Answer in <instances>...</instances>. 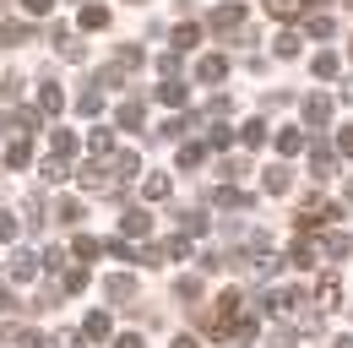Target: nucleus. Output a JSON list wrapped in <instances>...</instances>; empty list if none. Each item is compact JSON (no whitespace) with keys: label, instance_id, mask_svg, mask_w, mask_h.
<instances>
[{"label":"nucleus","instance_id":"nucleus-32","mask_svg":"<svg viewBox=\"0 0 353 348\" xmlns=\"http://www.w3.org/2000/svg\"><path fill=\"white\" fill-rule=\"evenodd\" d=\"M114 348H141V332H125V338H120Z\"/></svg>","mask_w":353,"mask_h":348},{"label":"nucleus","instance_id":"nucleus-4","mask_svg":"<svg viewBox=\"0 0 353 348\" xmlns=\"http://www.w3.org/2000/svg\"><path fill=\"white\" fill-rule=\"evenodd\" d=\"M28 158H33V147H28V136H11V142H6V164H11V169H22Z\"/></svg>","mask_w":353,"mask_h":348},{"label":"nucleus","instance_id":"nucleus-1","mask_svg":"<svg viewBox=\"0 0 353 348\" xmlns=\"http://www.w3.org/2000/svg\"><path fill=\"white\" fill-rule=\"evenodd\" d=\"M212 33H245V11L239 6H218L212 11Z\"/></svg>","mask_w":353,"mask_h":348},{"label":"nucleus","instance_id":"nucleus-35","mask_svg":"<svg viewBox=\"0 0 353 348\" xmlns=\"http://www.w3.org/2000/svg\"><path fill=\"white\" fill-rule=\"evenodd\" d=\"M337 348H353V338H343V343H337Z\"/></svg>","mask_w":353,"mask_h":348},{"label":"nucleus","instance_id":"nucleus-27","mask_svg":"<svg viewBox=\"0 0 353 348\" xmlns=\"http://www.w3.org/2000/svg\"><path fill=\"white\" fill-rule=\"evenodd\" d=\"M44 180H49V185H60V180H65V164H60V158H49V164H44Z\"/></svg>","mask_w":353,"mask_h":348},{"label":"nucleus","instance_id":"nucleus-28","mask_svg":"<svg viewBox=\"0 0 353 348\" xmlns=\"http://www.w3.org/2000/svg\"><path fill=\"white\" fill-rule=\"evenodd\" d=\"M98 256V240H88V234H82V240H77V261H92Z\"/></svg>","mask_w":353,"mask_h":348},{"label":"nucleus","instance_id":"nucleus-37","mask_svg":"<svg viewBox=\"0 0 353 348\" xmlns=\"http://www.w3.org/2000/svg\"><path fill=\"white\" fill-rule=\"evenodd\" d=\"M310 6H326V0H310Z\"/></svg>","mask_w":353,"mask_h":348},{"label":"nucleus","instance_id":"nucleus-31","mask_svg":"<svg viewBox=\"0 0 353 348\" xmlns=\"http://www.w3.org/2000/svg\"><path fill=\"white\" fill-rule=\"evenodd\" d=\"M17 348H44V338H39V332H22V338H17Z\"/></svg>","mask_w":353,"mask_h":348},{"label":"nucleus","instance_id":"nucleus-2","mask_svg":"<svg viewBox=\"0 0 353 348\" xmlns=\"http://www.w3.org/2000/svg\"><path fill=\"white\" fill-rule=\"evenodd\" d=\"M196 77H201V82H223V77H228V55H201V60H196Z\"/></svg>","mask_w":353,"mask_h":348},{"label":"nucleus","instance_id":"nucleus-18","mask_svg":"<svg viewBox=\"0 0 353 348\" xmlns=\"http://www.w3.org/2000/svg\"><path fill=\"white\" fill-rule=\"evenodd\" d=\"M305 115L315 120V126H326V120H332V104H326V98H310V104H305Z\"/></svg>","mask_w":353,"mask_h":348},{"label":"nucleus","instance_id":"nucleus-16","mask_svg":"<svg viewBox=\"0 0 353 348\" xmlns=\"http://www.w3.org/2000/svg\"><path fill=\"white\" fill-rule=\"evenodd\" d=\"M77 109H82V115H98V109H103V93H98V87H82V98H77Z\"/></svg>","mask_w":353,"mask_h":348},{"label":"nucleus","instance_id":"nucleus-33","mask_svg":"<svg viewBox=\"0 0 353 348\" xmlns=\"http://www.w3.org/2000/svg\"><path fill=\"white\" fill-rule=\"evenodd\" d=\"M49 6H54V0H28V11H33V17H44Z\"/></svg>","mask_w":353,"mask_h":348},{"label":"nucleus","instance_id":"nucleus-26","mask_svg":"<svg viewBox=\"0 0 353 348\" xmlns=\"http://www.w3.org/2000/svg\"><path fill=\"white\" fill-rule=\"evenodd\" d=\"M245 142H250V147H261V142H266V126H261V120H250V126H245Z\"/></svg>","mask_w":353,"mask_h":348},{"label":"nucleus","instance_id":"nucleus-15","mask_svg":"<svg viewBox=\"0 0 353 348\" xmlns=\"http://www.w3.org/2000/svg\"><path fill=\"white\" fill-rule=\"evenodd\" d=\"M82 332H88V338H109V316H103V310H92L88 321H82Z\"/></svg>","mask_w":353,"mask_h":348},{"label":"nucleus","instance_id":"nucleus-8","mask_svg":"<svg viewBox=\"0 0 353 348\" xmlns=\"http://www.w3.org/2000/svg\"><path fill=\"white\" fill-rule=\"evenodd\" d=\"M82 28H109V6L88 0V6H82Z\"/></svg>","mask_w":353,"mask_h":348},{"label":"nucleus","instance_id":"nucleus-19","mask_svg":"<svg viewBox=\"0 0 353 348\" xmlns=\"http://www.w3.org/2000/svg\"><path fill=\"white\" fill-rule=\"evenodd\" d=\"M158 98H163V104H185V82H174V77H169V82L158 87Z\"/></svg>","mask_w":353,"mask_h":348},{"label":"nucleus","instance_id":"nucleus-29","mask_svg":"<svg viewBox=\"0 0 353 348\" xmlns=\"http://www.w3.org/2000/svg\"><path fill=\"white\" fill-rule=\"evenodd\" d=\"M179 223H185V234H201V229H207V218H201V213H185Z\"/></svg>","mask_w":353,"mask_h":348},{"label":"nucleus","instance_id":"nucleus-25","mask_svg":"<svg viewBox=\"0 0 353 348\" xmlns=\"http://www.w3.org/2000/svg\"><path fill=\"white\" fill-rule=\"evenodd\" d=\"M266 191H272V196L288 191V169H272V174H266Z\"/></svg>","mask_w":353,"mask_h":348},{"label":"nucleus","instance_id":"nucleus-17","mask_svg":"<svg viewBox=\"0 0 353 348\" xmlns=\"http://www.w3.org/2000/svg\"><path fill=\"white\" fill-rule=\"evenodd\" d=\"M49 147L65 158V153H77V136H71V130H49Z\"/></svg>","mask_w":353,"mask_h":348},{"label":"nucleus","instance_id":"nucleus-10","mask_svg":"<svg viewBox=\"0 0 353 348\" xmlns=\"http://www.w3.org/2000/svg\"><path fill=\"white\" fill-rule=\"evenodd\" d=\"M174 49H196V44H201V28H196V22H185V28H174Z\"/></svg>","mask_w":353,"mask_h":348},{"label":"nucleus","instance_id":"nucleus-14","mask_svg":"<svg viewBox=\"0 0 353 348\" xmlns=\"http://www.w3.org/2000/svg\"><path fill=\"white\" fill-rule=\"evenodd\" d=\"M310 71H315L321 82H332V77H337V55H315V60H310Z\"/></svg>","mask_w":353,"mask_h":348},{"label":"nucleus","instance_id":"nucleus-5","mask_svg":"<svg viewBox=\"0 0 353 348\" xmlns=\"http://www.w3.org/2000/svg\"><path fill=\"white\" fill-rule=\"evenodd\" d=\"M114 120H120V130H136L141 126V98H125V104L114 109Z\"/></svg>","mask_w":353,"mask_h":348},{"label":"nucleus","instance_id":"nucleus-36","mask_svg":"<svg viewBox=\"0 0 353 348\" xmlns=\"http://www.w3.org/2000/svg\"><path fill=\"white\" fill-rule=\"evenodd\" d=\"M125 6H147V0H125Z\"/></svg>","mask_w":353,"mask_h":348},{"label":"nucleus","instance_id":"nucleus-9","mask_svg":"<svg viewBox=\"0 0 353 348\" xmlns=\"http://www.w3.org/2000/svg\"><path fill=\"white\" fill-rule=\"evenodd\" d=\"M60 104H65V93H60L54 82H44V87H39V109H44V115H54Z\"/></svg>","mask_w":353,"mask_h":348},{"label":"nucleus","instance_id":"nucleus-24","mask_svg":"<svg viewBox=\"0 0 353 348\" xmlns=\"http://www.w3.org/2000/svg\"><path fill=\"white\" fill-rule=\"evenodd\" d=\"M147 196H152V202L169 196V174H152V180H147Z\"/></svg>","mask_w":353,"mask_h":348},{"label":"nucleus","instance_id":"nucleus-21","mask_svg":"<svg viewBox=\"0 0 353 348\" xmlns=\"http://www.w3.org/2000/svg\"><path fill=\"white\" fill-rule=\"evenodd\" d=\"M288 261H294V267H310V261H315V245H310V240H299V245L288 251Z\"/></svg>","mask_w":353,"mask_h":348},{"label":"nucleus","instance_id":"nucleus-7","mask_svg":"<svg viewBox=\"0 0 353 348\" xmlns=\"http://www.w3.org/2000/svg\"><path fill=\"white\" fill-rule=\"evenodd\" d=\"M266 11L288 22V17H299V11H310V0H266Z\"/></svg>","mask_w":353,"mask_h":348},{"label":"nucleus","instance_id":"nucleus-3","mask_svg":"<svg viewBox=\"0 0 353 348\" xmlns=\"http://www.w3.org/2000/svg\"><path fill=\"white\" fill-rule=\"evenodd\" d=\"M326 218H337V207H332V202H310L305 213H299V229H321Z\"/></svg>","mask_w":353,"mask_h":348},{"label":"nucleus","instance_id":"nucleus-30","mask_svg":"<svg viewBox=\"0 0 353 348\" xmlns=\"http://www.w3.org/2000/svg\"><path fill=\"white\" fill-rule=\"evenodd\" d=\"M272 348H294V332H288V327H277V332H272Z\"/></svg>","mask_w":353,"mask_h":348},{"label":"nucleus","instance_id":"nucleus-6","mask_svg":"<svg viewBox=\"0 0 353 348\" xmlns=\"http://www.w3.org/2000/svg\"><path fill=\"white\" fill-rule=\"evenodd\" d=\"M28 39H33L28 22H0V49H6V44H28Z\"/></svg>","mask_w":353,"mask_h":348},{"label":"nucleus","instance_id":"nucleus-13","mask_svg":"<svg viewBox=\"0 0 353 348\" xmlns=\"http://www.w3.org/2000/svg\"><path fill=\"white\" fill-rule=\"evenodd\" d=\"M337 294H343V289H337V278H321V300H315V304H321V310H337V304H343Z\"/></svg>","mask_w":353,"mask_h":348},{"label":"nucleus","instance_id":"nucleus-34","mask_svg":"<svg viewBox=\"0 0 353 348\" xmlns=\"http://www.w3.org/2000/svg\"><path fill=\"white\" fill-rule=\"evenodd\" d=\"M174 348H196V338H174Z\"/></svg>","mask_w":353,"mask_h":348},{"label":"nucleus","instance_id":"nucleus-20","mask_svg":"<svg viewBox=\"0 0 353 348\" xmlns=\"http://www.w3.org/2000/svg\"><path fill=\"white\" fill-rule=\"evenodd\" d=\"M299 147H305V130H283L277 136V153H299Z\"/></svg>","mask_w":353,"mask_h":348},{"label":"nucleus","instance_id":"nucleus-11","mask_svg":"<svg viewBox=\"0 0 353 348\" xmlns=\"http://www.w3.org/2000/svg\"><path fill=\"white\" fill-rule=\"evenodd\" d=\"M33 272H39L33 251H17V256H11V278H33Z\"/></svg>","mask_w":353,"mask_h":348},{"label":"nucleus","instance_id":"nucleus-23","mask_svg":"<svg viewBox=\"0 0 353 348\" xmlns=\"http://www.w3.org/2000/svg\"><path fill=\"white\" fill-rule=\"evenodd\" d=\"M277 55L294 60V55H299V33H283V39H277Z\"/></svg>","mask_w":353,"mask_h":348},{"label":"nucleus","instance_id":"nucleus-12","mask_svg":"<svg viewBox=\"0 0 353 348\" xmlns=\"http://www.w3.org/2000/svg\"><path fill=\"white\" fill-rule=\"evenodd\" d=\"M131 294H136L131 278H109V300H114V304H131Z\"/></svg>","mask_w":353,"mask_h":348},{"label":"nucleus","instance_id":"nucleus-22","mask_svg":"<svg viewBox=\"0 0 353 348\" xmlns=\"http://www.w3.org/2000/svg\"><path fill=\"white\" fill-rule=\"evenodd\" d=\"M147 229H152L147 213H125V234H147Z\"/></svg>","mask_w":353,"mask_h":348}]
</instances>
